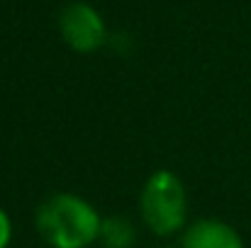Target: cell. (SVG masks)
Instances as JSON below:
<instances>
[{
    "instance_id": "6da1fadb",
    "label": "cell",
    "mask_w": 251,
    "mask_h": 248,
    "mask_svg": "<svg viewBox=\"0 0 251 248\" xmlns=\"http://www.w3.org/2000/svg\"><path fill=\"white\" fill-rule=\"evenodd\" d=\"M102 219L83 197L56 192L37 209V231L51 248H88L100 239Z\"/></svg>"
},
{
    "instance_id": "3957f363",
    "label": "cell",
    "mask_w": 251,
    "mask_h": 248,
    "mask_svg": "<svg viewBox=\"0 0 251 248\" xmlns=\"http://www.w3.org/2000/svg\"><path fill=\"white\" fill-rule=\"evenodd\" d=\"M61 34L76 51H95L105 42V22L88 2H71L61 12Z\"/></svg>"
},
{
    "instance_id": "277c9868",
    "label": "cell",
    "mask_w": 251,
    "mask_h": 248,
    "mask_svg": "<svg viewBox=\"0 0 251 248\" xmlns=\"http://www.w3.org/2000/svg\"><path fill=\"white\" fill-rule=\"evenodd\" d=\"M180 248H244V241L227 222L200 219L183 231Z\"/></svg>"
},
{
    "instance_id": "8992f818",
    "label": "cell",
    "mask_w": 251,
    "mask_h": 248,
    "mask_svg": "<svg viewBox=\"0 0 251 248\" xmlns=\"http://www.w3.org/2000/svg\"><path fill=\"white\" fill-rule=\"evenodd\" d=\"M10 239H12V222H10L7 212L0 207V248L10 246Z\"/></svg>"
},
{
    "instance_id": "7a4b0ae2",
    "label": "cell",
    "mask_w": 251,
    "mask_h": 248,
    "mask_svg": "<svg viewBox=\"0 0 251 248\" xmlns=\"http://www.w3.org/2000/svg\"><path fill=\"white\" fill-rule=\"evenodd\" d=\"M139 209L144 224L156 236H171L180 231L188 214V197L183 180L171 170H156L142 190Z\"/></svg>"
},
{
    "instance_id": "5b68a950",
    "label": "cell",
    "mask_w": 251,
    "mask_h": 248,
    "mask_svg": "<svg viewBox=\"0 0 251 248\" xmlns=\"http://www.w3.org/2000/svg\"><path fill=\"white\" fill-rule=\"evenodd\" d=\"M100 241L107 248H132L137 241V229L125 217H110V219H102Z\"/></svg>"
}]
</instances>
